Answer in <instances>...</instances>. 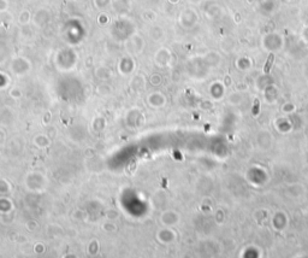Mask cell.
Returning a JSON list of instances; mask_svg holds the SVG:
<instances>
[{"mask_svg": "<svg viewBox=\"0 0 308 258\" xmlns=\"http://www.w3.org/2000/svg\"><path fill=\"white\" fill-rule=\"evenodd\" d=\"M259 110H260V101H259V99H255L254 100V106H253V115L256 116L259 114Z\"/></svg>", "mask_w": 308, "mask_h": 258, "instance_id": "obj_2", "label": "cell"}, {"mask_svg": "<svg viewBox=\"0 0 308 258\" xmlns=\"http://www.w3.org/2000/svg\"><path fill=\"white\" fill-rule=\"evenodd\" d=\"M273 60H274V56H273V54H270L269 58H267V62H266V64H265V68H264V73L265 74L270 73L271 68H272V64H273Z\"/></svg>", "mask_w": 308, "mask_h": 258, "instance_id": "obj_1", "label": "cell"}]
</instances>
